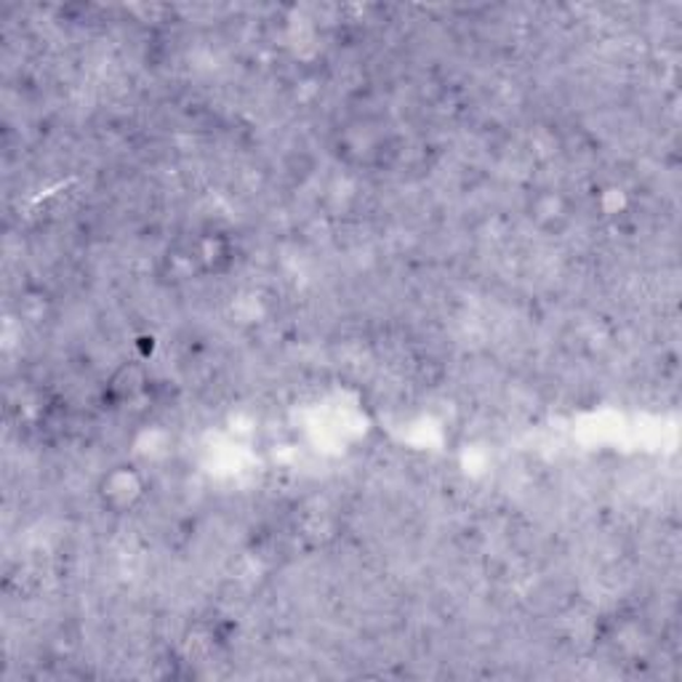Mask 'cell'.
<instances>
[{
    "instance_id": "6da1fadb",
    "label": "cell",
    "mask_w": 682,
    "mask_h": 682,
    "mask_svg": "<svg viewBox=\"0 0 682 682\" xmlns=\"http://www.w3.org/2000/svg\"><path fill=\"white\" fill-rule=\"evenodd\" d=\"M147 493V478L134 464H115L99 478V504L113 515H128L142 504Z\"/></svg>"
},
{
    "instance_id": "7a4b0ae2",
    "label": "cell",
    "mask_w": 682,
    "mask_h": 682,
    "mask_svg": "<svg viewBox=\"0 0 682 682\" xmlns=\"http://www.w3.org/2000/svg\"><path fill=\"white\" fill-rule=\"evenodd\" d=\"M528 219L544 235H560L573 222V203L563 190L541 187L528 198Z\"/></svg>"
},
{
    "instance_id": "3957f363",
    "label": "cell",
    "mask_w": 682,
    "mask_h": 682,
    "mask_svg": "<svg viewBox=\"0 0 682 682\" xmlns=\"http://www.w3.org/2000/svg\"><path fill=\"white\" fill-rule=\"evenodd\" d=\"M192 258H195L200 273L219 275L232 264V249H229L227 238H222V235H205V238L198 240Z\"/></svg>"
},
{
    "instance_id": "277c9868",
    "label": "cell",
    "mask_w": 682,
    "mask_h": 682,
    "mask_svg": "<svg viewBox=\"0 0 682 682\" xmlns=\"http://www.w3.org/2000/svg\"><path fill=\"white\" fill-rule=\"evenodd\" d=\"M147 384H150V379H147L144 368L139 366V363H126V366L117 370V374L113 376V381L108 384V397L113 400V403L123 405L126 400L142 395V392L147 390Z\"/></svg>"
}]
</instances>
